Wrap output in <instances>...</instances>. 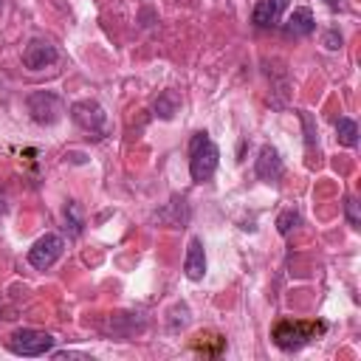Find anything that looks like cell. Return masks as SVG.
Segmentation results:
<instances>
[{
    "label": "cell",
    "mask_w": 361,
    "mask_h": 361,
    "mask_svg": "<svg viewBox=\"0 0 361 361\" xmlns=\"http://www.w3.org/2000/svg\"><path fill=\"white\" fill-rule=\"evenodd\" d=\"M220 164V149L217 144L209 138V133H195L189 141V175L195 183H206L212 180V175L217 172Z\"/></svg>",
    "instance_id": "cell-1"
},
{
    "label": "cell",
    "mask_w": 361,
    "mask_h": 361,
    "mask_svg": "<svg viewBox=\"0 0 361 361\" xmlns=\"http://www.w3.org/2000/svg\"><path fill=\"white\" fill-rule=\"evenodd\" d=\"M327 324L324 322H293V319H282L276 327H274V344L285 353L290 350H299L302 344L313 341L319 333H324Z\"/></svg>",
    "instance_id": "cell-2"
},
{
    "label": "cell",
    "mask_w": 361,
    "mask_h": 361,
    "mask_svg": "<svg viewBox=\"0 0 361 361\" xmlns=\"http://www.w3.org/2000/svg\"><path fill=\"white\" fill-rule=\"evenodd\" d=\"M56 344V338L45 330H31V327H23V330H14L8 336V350L14 355H25V358H37V355H45L51 353Z\"/></svg>",
    "instance_id": "cell-3"
},
{
    "label": "cell",
    "mask_w": 361,
    "mask_h": 361,
    "mask_svg": "<svg viewBox=\"0 0 361 361\" xmlns=\"http://www.w3.org/2000/svg\"><path fill=\"white\" fill-rule=\"evenodd\" d=\"M28 113L37 124H56L65 113V102L56 90H34L28 96Z\"/></svg>",
    "instance_id": "cell-4"
},
{
    "label": "cell",
    "mask_w": 361,
    "mask_h": 361,
    "mask_svg": "<svg viewBox=\"0 0 361 361\" xmlns=\"http://www.w3.org/2000/svg\"><path fill=\"white\" fill-rule=\"evenodd\" d=\"M62 251H65V240H62L59 234H42V237L28 248V262H31L34 268L45 271V268H51V265L62 257Z\"/></svg>",
    "instance_id": "cell-5"
},
{
    "label": "cell",
    "mask_w": 361,
    "mask_h": 361,
    "mask_svg": "<svg viewBox=\"0 0 361 361\" xmlns=\"http://www.w3.org/2000/svg\"><path fill=\"white\" fill-rule=\"evenodd\" d=\"M71 118H73L82 130H87V133H102V127H104V121H107L102 104H99V102H90V99L73 102V104H71Z\"/></svg>",
    "instance_id": "cell-6"
},
{
    "label": "cell",
    "mask_w": 361,
    "mask_h": 361,
    "mask_svg": "<svg viewBox=\"0 0 361 361\" xmlns=\"http://www.w3.org/2000/svg\"><path fill=\"white\" fill-rule=\"evenodd\" d=\"M56 48L48 42V39H31L28 45H25V51H23V65L28 68V71H42V68H48V65H54L56 62Z\"/></svg>",
    "instance_id": "cell-7"
},
{
    "label": "cell",
    "mask_w": 361,
    "mask_h": 361,
    "mask_svg": "<svg viewBox=\"0 0 361 361\" xmlns=\"http://www.w3.org/2000/svg\"><path fill=\"white\" fill-rule=\"evenodd\" d=\"M254 172H257V178L265 180V183H274V180L282 178V158H279V152H276L271 144H265V147L259 149V158H257Z\"/></svg>",
    "instance_id": "cell-8"
},
{
    "label": "cell",
    "mask_w": 361,
    "mask_h": 361,
    "mask_svg": "<svg viewBox=\"0 0 361 361\" xmlns=\"http://www.w3.org/2000/svg\"><path fill=\"white\" fill-rule=\"evenodd\" d=\"M183 271L189 279H203L206 274V251H203V243L200 237H192L189 240V248H186V259H183Z\"/></svg>",
    "instance_id": "cell-9"
},
{
    "label": "cell",
    "mask_w": 361,
    "mask_h": 361,
    "mask_svg": "<svg viewBox=\"0 0 361 361\" xmlns=\"http://www.w3.org/2000/svg\"><path fill=\"white\" fill-rule=\"evenodd\" d=\"M316 28V20H313V11L310 8H293L288 23H285V34L288 37H305Z\"/></svg>",
    "instance_id": "cell-10"
},
{
    "label": "cell",
    "mask_w": 361,
    "mask_h": 361,
    "mask_svg": "<svg viewBox=\"0 0 361 361\" xmlns=\"http://www.w3.org/2000/svg\"><path fill=\"white\" fill-rule=\"evenodd\" d=\"M282 3H285V0H257V3H254V11H251V23L259 25V28L274 25V23L279 20Z\"/></svg>",
    "instance_id": "cell-11"
},
{
    "label": "cell",
    "mask_w": 361,
    "mask_h": 361,
    "mask_svg": "<svg viewBox=\"0 0 361 361\" xmlns=\"http://www.w3.org/2000/svg\"><path fill=\"white\" fill-rule=\"evenodd\" d=\"M178 96H175V90H164V93H158V99H155V116L158 118H164V121H169L175 113H178Z\"/></svg>",
    "instance_id": "cell-12"
},
{
    "label": "cell",
    "mask_w": 361,
    "mask_h": 361,
    "mask_svg": "<svg viewBox=\"0 0 361 361\" xmlns=\"http://www.w3.org/2000/svg\"><path fill=\"white\" fill-rule=\"evenodd\" d=\"M336 135H338V144H344V147H355V144H358V124H355L353 118L341 116V118L336 121Z\"/></svg>",
    "instance_id": "cell-13"
},
{
    "label": "cell",
    "mask_w": 361,
    "mask_h": 361,
    "mask_svg": "<svg viewBox=\"0 0 361 361\" xmlns=\"http://www.w3.org/2000/svg\"><path fill=\"white\" fill-rule=\"evenodd\" d=\"M299 118L305 124V141H307V152L313 155V149L319 152V133H316V124H313V116L307 110H299Z\"/></svg>",
    "instance_id": "cell-14"
},
{
    "label": "cell",
    "mask_w": 361,
    "mask_h": 361,
    "mask_svg": "<svg viewBox=\"0 0 361 361\" xmlns=\"http://www.w3.org/2000/svg\"><path fill=\"white\" fill-rule=\"evenodd\" d=\"M293 226H299V212H296V209H285V212L276 217V231H279V234H290Z\"/></svg>",
    "instance_id": "cell-15"
},
{
    "label": "cell",
    "mask_w": 361,
    "mask_h": 361,
    "mask_svg": "<svg viewBox=\"0 0 361 361\" xmlns=\"http://www.w3.org/2000/svg\"><path fill=\"white\" fill-rule=\"evenodd\" d=\"M65 223L71 226V234H79L85 220H82V212H79V203H68L65 206Z\"/></svg>",
    "instance_id": "cell-16"
},
{
    "label": "cell",
    "mask_w": 361,
    "mask_h": 361,
    "mask_svg": "<svg viewBox=\"0 0 361 361\" xmlns=\"http://www.w3.org/2000/svg\"><path fill=\"white\" fill-rule=\"evenodd\" d=\"M344 212H347V223L353 228H361V214H358V200L355 197H347L344 200Z\"/></svg>",
    "instance_id": "cell-17"
},
{
    "label": "cell",
    "mask_w": 361,
    "mask_h": 361,
    "mask_svg": "<svg viewBox=\"0 0 361 361\" xmlns=\"http://www.w3.org/2000/svg\"><path fill=\"white\" fill-rule=\"evenodd\" d=\"M324 45H327L330 51L341 48V34H338V31H327V34H324Z\"/></svg>",
    "instance_id": "cell-18"
},
{
    "label": "cell",
    "mask_w": 361,
    "mask_h": 361,
    "mask_svg": "<svg viewBox=\"0 0 361 361\" xmlns=\"http://www.w3.org/2000/svg\"><path fill=\"white\" fill-rule=\"evenodd\" d=\"M324 3H327L330 8H336V6H338V0H324Z\"/></svg>",
    "instance_id": "cell-19"
},
{
    "label": "cell",
    "mask_w": 361,
    "mask_h": 361,
    "mask_svg": "<svg viewBox=\"0 0 361 361\" xmlns=\"http://www.w3.org/2000/svg\"><path fill=\"white\" fill-rule=\"evenodd\" d=\"M0 212H3V200H0Z\"/></svg>",
    "instance_id": "cell-20"
}]
</instances>
